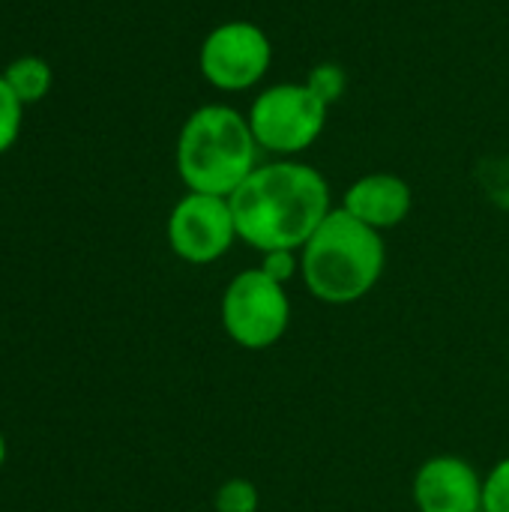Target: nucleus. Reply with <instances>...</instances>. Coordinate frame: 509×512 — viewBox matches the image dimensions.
<instances>
[{"label":"nucleus","mask_w":509,"mask_h":512,"mask_svg":"<svg viewBox=\"0 0 509 512\" xmlns=\"http://www.w3.org/2000/svg\"><path fill=\"white\" fill-rule=\"evenodd\" d=\"M306 84H309L327 105H333V102H339V99L345 96V90H348V75H345V69H342L339 63L324 60V63H315V66L309 69Z\"/></svg>","instance_id":"13"},{"label":"nucleus","mask_w":509,"mask_h":512,"mask_svg":"<svg viewBox=\"0 0 509 512\" xmlns=\"http://www.w3.org/2000/svg\"><path fill=\"white\" fill-rule=\"evenodd\" d=\"M339 207L354 219H360L363 225L384 234L399 228L411 216L414 189L405 177L393 171H369L345 189Z\"/></svg>","instance_id":"9"},{"label":"nucleus","mask_w":509,"mask_h":512,"mask_svg":"<svg viewBox=\"0 0 509 512\" xmlns=\"http://www.w3.org/2000/svg\"><path fill=\"white\" fill-rule=\"evenodd\" d=\"M258 267H261L270 279H276L279 285H288L294 276H300V252H291V249L264 252Z\"/></svg>","instance_id":"15"},{"label":"nucleus","mask_w":509,"mask_h":512,"mask_svg":"<svg viewBox=\"0 0 509 512\" xmlns=\"http://www.w3.org/2000/svg\"><path fill=\"white\" fill-rule=\"evenodd\" d=\"M417 512H483V477L462 456L426 459L411 483Z\"/></svg>","instance_id":"8"},{"label":"nucleus","mask_w":509,"mask_h":512,"mask_svg":"<svg viewBox=\"0 0 509 512\" xmlns=\"http://www.w3.org/2000/svg\"><path fill=\"white\" fill-rule=\"evenodd\" d=\"M3 78H6V84L12 87V93L24 105L42 102L51 93V84H54L51 63L45 57H39V54H21V57H15L12 63L3 66Z\"/></svg>","instance_id":"10"},{"label":"nucleus","mask_w":509,"mask_h":512,"mask_svg":"<svg viewBox=\"0 0 509 512\" xmlns=\"http://www.w3.org/2000/svg\"><path fill=\"white\" fill-rule=\"evenodd\" d=\"M24 108L27 105L12 93V87L6 84V78L0 72V156L15 147V141L21 135V123H24Z\"/></svg>","instance_id":"12"},{"label":"nucleus","mask_w":509,"mask_h":512,"mask_svg":"<svg viewBox=\"0 0 509 512\" xmlns=\"http://www.w3.org/2000/svg\"><path fill=\"white\" fill-rule=\"evenodd\" d=\"M273 66V42L267 30L246 18H231L201 39L198 72L222 93H246L264 84Z\"/></svg>","instance_id":"6"},{"label":"nucleus","mask_w":509,"mask_h":512,"mask_svg":"<svg viewBox=\"0 0 509 512\" xmlns=\"http://www.w3.org/2000/svg\"><path fill=\"white\" fill-rule=\"evenodd\" d=\"M3 462H6V438L0 432V468H3Z\"/></svg>","instance_id":"16"},{"label":"nucleus","mask_w":509,"mask_h":512,"mask_svg":"<svg viewBox=\"0 0 509 512\" xmlns=\"http://www.w3.org/2000/svg\"><path fill=\"white\" fill-rule=\"evenodd\" d=\"M165 234L171 252L192 267L216 264L240 240L231 201L207 192H186L171 207Z\"/></svg>","instance_id":"7"},{"label":"nucleus","mask_w":509,"mask_h":512,"mask_svg":"<svg viewBox=\"0 0 509 512\" xmlns=\"http://www.w3.org/2000/svg\"><path fill=\"white\" fill-rule=\"evenodd\" d=\"M483 512H509V456L483 477Z\"/></svg>","instance_id":"14"},{"label":"nucleus","mask_w":509,"mask_h":512,"mask_svg":"<svg viewBox=\"0 0 509 512\" xmlns=\"http://www.w3.org/2000/svg\"><path fill=\"white\" fill-rule=\"evenodd\" d=\"M219 321L225 336L243 351H267L291 327L288 288L261 267H249L225 285Z\"/></svg>","instance_id":"5"},{"label":"nucleus","mask_w":509,"mask_h":512,"mask_svg":"<svg viewBox=\"0 0 509 512\" xmlns=\"http://www.w3.org/2000/svg\"><path fill=\"white\" fill-rule=\"evenodd\" d=\"M213 504H216V512H258L261 495H258V486L252 480L231 477L216 489Z\"/></svg>","instance_id":"11"},{"label":"nucleus","mask_w":509,"mask_h":512,"mask_svg":"<svg viewBox=\"0 0 509 512\" xmlns=\"http://www.w3.org/2000/svg\"><path fill=\"white\" fill-rule=\"evenodd\" d=\"M261 147L249 129L246 111L228 102L195 108L174 144V165L186 192L231 198L240 183L261 165Z\"/></svg>","instance_id":"3"},{"label":"nucleus","mask_w":509,"mask_h":512,"mask_svg":"<svg viewBox=\"0 0 509 512\" xmlns=\"http://www.w3.org/2000/svg\"><path fill=\"white\" fill-rule=\"evenodd\" d=\"M330 105L306 81H279L261 87L249 108L246 120L261 147L273 159H297L327 129Z\"/></svg>","instance_id":"4"},{"label":"nucleus","mask_w":509,"mask_h":512,"mask_svg":"<svg viewBox=\"0 0 509 512\" xmlns=\"http://www.w3.org/2000/svg\"><path fill=\"white\" fill-rule=\"evenodd\" d=\"M240 240L255 252H300L333 213L327 177L300 159L261 162L228 198Z\"/></svg>","instance_id":"1"},{"label":"nucleus","mask_w":509,"mask_h":512,"mask_svg":"<svg viewBox=\"0 0 509 512\" xmlns=\"http://www.w3.org/2000/svg\"><path fill=\"white\" fill-rule=\"evenodd\" d=\"M387 270L384 234L363 225L342 207L318 225L300 249V279L327 306H354L369 297Z\"/></svg>","instance_id":"2"}]
</instances>
